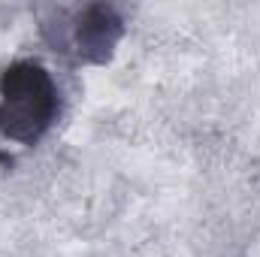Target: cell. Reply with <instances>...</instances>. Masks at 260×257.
<instances>
[{"label": "cell", "mask_w": 260, "mask_h": 257, "mask_svg": "<svg viewBox=\"0 0 260 257\" xmlns=\"http://www.w3.org/2000/svg\"><path fill=\"white\" fill-rule=\"evenodd\" d=\"M121 37V18L109 6H85L76 15L73 43L82 61H106Z\"/></svg>", "instance_id": "2"}, {"label": "cell", "mask_w": 260, "mask_h": 257, "mask_svg": "<svg viewBox=\"0 0 260 257\" xmlns=\"http://www.w3.org/2000/svg\"><path fill=\"white\" fill-rule=\"evenodd\" d=\"M58 91L49 70L37 61H15L0 76V133L12 142L34 145L52 127Z\"/></svg>", "instance_id": "1"}]
</instances>
